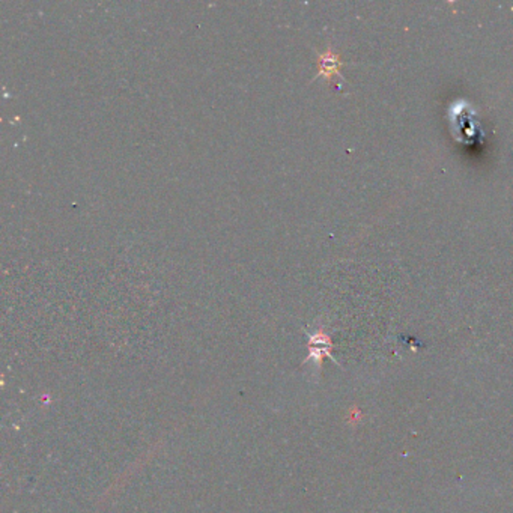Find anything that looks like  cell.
I'll return each instance as SVG.
<instances>
[{
	"instance_id": "1",
	"label": "cell",
	"mask_w": 513,
	"mask_h": 513,
	"mask_svg": "<svg viewBox=\"0 0 513 513\" xmlns=\"http://www.w3.org/2000/svg\"><path fill=\"white\" fill-rule=\"evenodd\" d=\"M313 51H315V54H316L318 73H316V76L312 79V82L316 80V79H321V77L325 79L328 83H331V80H333L334 77H337V79H340V80L345 82V77L342 76L340 70H342V66L348 65V63L343 62L340 54H339L337 51H334L333 47L328 45L324 51H318L316 48H313Z\"/></svg>"
}]
</instances>
